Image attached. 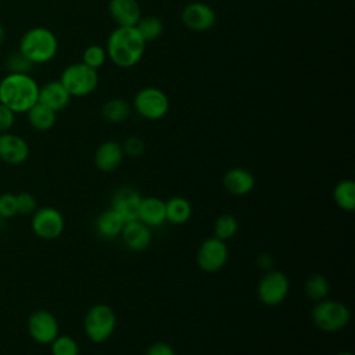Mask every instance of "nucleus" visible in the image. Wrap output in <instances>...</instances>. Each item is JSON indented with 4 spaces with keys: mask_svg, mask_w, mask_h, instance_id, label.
I'll use <instances>...</instances> for the list:
<instances>
[{
    "mask_svg": "<svg viewBox=\"0 0 355 355\" xmlns=\"http://www.w3.org/2000/svg\"><path fill=\"white\" fill-rule=\"evenodd\" d=\"M107 57L119 68L139 64L146 51V42L135 26H116L107 39Z\"/></svg>",
    "mask_w": 355,
    "mask_h": 355,
    "instance_id": "obj_1",
    "label": "nucleus"
},
{
    "mask_svg": "<svg viewBox=\"0 0 355 355\" xmlns=\"http://www.w3.org/2000/svg\"><path fill=\"white\" fill-rule=\"evenodd\" d=\"M39 85L29 73L8 72L0 80V103L15 115L26 111L37 103Z\"/></svg>",
    "mask_w": 355,
    "mask_h": 355,
    "instance_id": "obj_2",
    "label": "nucleus"
},
{
    "mask_svg": "<svg viewBox=\"0 0 355 355\" xmlns=\"http://www.w3.org/2000/svg\"><path fill=\"white\" fill-rule=\"evenodd\" d=\"M58 50L55 35L43 26L28 29L21 40L18 51L32 64H46L51 61Z\"/></svg>",
    "mask_w": 355,
    "mask_h": 355,
    "instance_id": "obj_3",
    "label": "nucleus"
},
{
    "mask_svg": "<svg viewBox=\"0 0 355 355\" xmlns=\"http://www.w3.org/2000/svg\"><path fill=\"white\" fill-rule=\"evenodd\" d=\"M312 320L315 326L326 333L343 330L351 319L349 309L336 300H320L312 308Z\"/></svg>",
    "mask_w": 355,
    "mask_h": 355,
    "instance_id": "obj_4",
    "label": "nucleus"
},
{
    "mask_svg": "<svg viewBox=\"0 0 355 355\" xmlns=\"http://www.w3.org/2000/svg\"><path fill=\"white\" fill-rule=\"evenodd\" d=\"M60 82L71 97H85L93 93L98 85L97 69L83 62L69 64L60 76Z\"/></svg>",
    "mask_w": 355,
    "mask_h": 355,
    "instance_id": "obj_5",
    "label": "nucleus"
},
{
    "mask_svg": "<svg viewBox=\"0 0 355 355\" xmlns=\"http://www.w3.org/2000/svg\"><path fill=\"white\" fill-rule=\"evenodd\" d=\"M115 326V312L105 304H96L89 308L83 319L85 333L93 343L107 341L112 336Z\"/></svg>",
    "mask_w": 355,
    "mask_h": 355,
    "instance_id": "obj_6",
    "label": "nucleus"
},
{
    "mask_svg": "<svg viewBox=\"0 0 355 355\" xmlns=\"http://www.w3.org/2000/svg\"><path fill=\"white\" fill-rule=\"evenodd\" d=\"M133 108L141 118L157 121L166 115L169 110V98L158 87H143L133 98Z\"/></svg>",
    "mask_w": 355,
    "mask_h": 355,
    "instance_id": "obj_7",
    "label": "nucleus"
},
{
    "mask_svg": "<svg viewBox=\"0 0 355 355\" xmlns=\"http://www.w3.org/2000/svg\"><path fill=\"white\" fill-rule=\"evenodd\" d=\"M288 290L290 282L283 272L268 270L263 273L258 283L257 294L263 305L276 306L286 300Z\"/></svg>",
    "mask_w": 355,
    "mask_h": 355,
    "instance_id": "obj_8",
    "label": "nucleus"
},
{
    "mask_svg": "<svg viewBox=\"0 0 355 355\" xmlns=\"http://www.w3.org/2000/svg\"><path fill=\"white\" fill-rule=\"evenodd\" d=\"M33 233L43 240H54L61 236L64 232V216L62 214L53 207L37 208L32 214L31 222Z\"/></svg>",
    "mask_w": 355,
    "mask_h": 355,
    "instance_id": "obj_9",
    "label": "nucleus"
},
{
    "mask_svg": "<svg viewBox=\"0 0 355 355\" xmlns=\"http://www.w3.org/2000/svg\"><path fill=\"white\" fill-rule=\"evenodd\" d=\"M229 251L226 241L218 237L205 239L197 251V263L204 272H218L227 261Z\"/></svg>",
    "mask_w": 355,
    "mask_h": 355,
    "instance_id": "obj_10",
    "label": "nucleus"
},
{
    "mask_svg": "<svg viewBox=\"0 0 355 355\" xmlns=\"http://www.w3.org/2000/svg\"><path fill=\"white\" fill-rule=\"evenodd\" d=\"M58 331V322L51 312L46 309H37L31 313L28 319V333L31 338L37 344H51L53 340L60 334Z\"/></svg>",
    "mask_w": 355,
    "mask_h": 355,
    "instance_id": "obj_11",
    "label": "nucleus"
},
{
    "mask_svg": "<svg viewBox=\"0 0 355 355\" xmlns=\"http://www.w3.org/2000/svg\"><path fill=\"white\" fill-rule=\"evenodd\" d=\"M182 22L194 32H205L216 22L215 10L202 1H191L182 10Z\"/></svg>",
    "mask_w": 355,
    "mask_h": 355,
    "instance_id": "obj_12",
    "label": "nucleus"
},
{
    "mask_svg": "<svg viewBox=\"0 0 355 355\" xmlns=\"http://www.w3.org/2000/svg\"><path fill=\"white\" fill-rule=\"evenodd\" d=\"M29 146L26 140L15 133H0V159L10 165H19L28 159Z\"/></svg>",
    "mask_w": 355,
    "mask_h": 355,
    "instance_id": "obj_13",
    "label": "nucleus"
},
{
    "mask_svg": "<svg viewBox=\"0 0 355 355\" xmlns=\"http://www.w3.org/2000/svg\"><path fill=\"white\" fill-rule=\"evenodd\" d=\"M141 198L143 197L137 190L132 187H121L112 196L111 208L115 209L125 222L136 220Z\"/></svg>",
    "mask_w": 355,
    "mask_h": 355,
    "instance_id": "obj_14",
    "label": "nucleus"
},
{
    "mask_svg": "<svg viewBox=\"0 0 355 355\" xmlns=\"http://www.w3.org/2000/svg\"><path fill=\"white\" fill-rule=\"evenodd\" d=\"M108 12L116 26H136L141 18L137 0H110Z\"/></svg>",
    "mask_w": 355,
    "mask_h": 355,
    "instance_id": "obj_15",
    "label": "nucleus"
},
{
    "mask_svg": "<svg viewBox=\"0 0 355 355\" xmlns=\"http://www.w3.org/2000/svg\"><path fill=\"white\" fill-rule=\"evenodd\" d=\"M121 237L126 248H129L130 251H143L151 243V230L139 219L129 220L125 222Z\"/></svg>",
    "mask_w": 355,
    "mask_h": 355,
    "instance_id": "obj_16",
    "label": "nucleus"
},
{
    "mask_svg": "<svg viewBox=\"0 0 355 355\" xmlns=\"http://www.w3.org/2000/svg\"><path fill=\"white\" fill-rule=\"evenodd\" d=\"M123 157L125 154L122 146L114 140H108L96 148L94 165L97 166V169L103 172H112L116 168H119V165L123 161Z\"/></svg>",
    "mask_w": 355,
    "mask_h": 355,
    "instance_id": "obj_17",
    "label": "nucleus"
},
{
    "mask_svg": "<svg viewBox=\"0 0 355 355\" xmlns=\"http://www.w3.org/2000/svg\"><path fill=\"white\" fill-rule=\"evenodd\" d=\"M222 184L229 194L240 197L252 191L255 186V178L250 171L244 168H232L223 175Z\"/></svg>",
    "mask_w": 355,
    "mask_h": 355,
    "instance_id": "obj_18",
    "label": "nucleus"
},
{
    "mask_svg": "<svg viewBox=\"0 0 355 355\" xmlns=\"http://www.w3.org/2000/svg\"><path fill=\"white\" fill-rule=\"evenodd\" d=\"M71 96L60 80H51L39 87L37 101L58 112L69 104Z\"/></svg>",
    "mask_w": 355,
    "mask_h": 355,
    "instance_id": "obj_19",
    "label": "nucleus"
},
{
    "mask_svg": "<svg viewBox=\"0 0 355 355\" xmlns=\"http://www.w3.org/2000/svg\"><path fill=\"white\" fill-rule=\"evenodd\" d=\"M137 219L147 225L148 227L161 226L166 222V211H165V201L157 197H143Z\"/></svg>",
    "mask_w": 355,
    "mask_h": 355,
    "instance_id": "obj_20",
    "label": "nucleus"
},
{
    "mask_svg": "<svg viewBox=\"0 0 355 355\" xmlns=\"http://www.w3.org/2000/svg\"><path fill=\"white\" fill-rule=\"evenodd\" d=\"M125 220L122 216L112 208L103 211L94 222L96 233L104 240H114L121 236Z\"/></svg>",
    "mask_w": 355,
    "mask_h": 355,
    "instance_id": "obj_21",
    "label": "nucleus"
},
{
    "mask_svg": "<svg viewBox=\"0 0 355 355\" xmlns=\"http://www.w3.org/2000/svg\"><path fill=\"white\" fill-rule=\"evenodd\" d=\"M26 116L29 125L39 132L50 130L57 121V112L39 101L26 111Z\"/></svg>",
    "mask_w": 355,
    "mask_h": 355,
    "instance_id": "obj_22",
    "label": "nucleus"
},
{
    "mask_svg": "<svg viewBox=\"0 0 355 355\" xmlns=\"http://www.w3.org/2000/svg\"><path fill=\"white\" fill-rule=\"evenodd\" d=\"M165 211H166V222L173 225L186 223L190 219L193 212L190 201L180 196L169 198L165 202Z\"/></svg>",
    "mask_w": 355,
    "mask_h": 355,
    "instance_id": "obj_23",
    "label": "nucleus"
},
{
    "mask_svg": "<svg viewBox=\"0 0 355 355\" xmlns=\"http://www.w3.org/2000/svg\"><path fill=\"white\" fill-rule=\"evenodd\" d=\"M130 105L123 98H110L101 107V116L110 123H122L130 115Z\"/></svg>",
    "mask_w": 355,
    "mask_h": 355,
    "instance_id": "obj_24",
    "label": "nucleus"
},
{
    "mask_svg": "<svg viewBox=\"0 0 355 355\" xmlns=\"http://www.w3.org/2000/svg\"><path fill=\"white\" fill-rule=\"evenodd\" d=\"M333 200L343 211L352 212L355 209V182L352 179L338 182L333 190Z\"/></svg>",
    "mask_w": 355,
    "mask_h": 355,
    "instance_id": "obj_25",
    "label": "nucleus"
},
{
    "mask_svg": "<svg viewBox=\"0 0 355 355\" xmlns=\"http://www.w3.org/2000/svg\"><path fill=\"white\" fill-rule=\"evenodd\" d=\"M304 291L306 298L312 301H320L324 300L330 293V283L329 280L322 275H312L305 280Z\"/></svg>",
    "mask_w": 355,
    "mask_h": 355,
    "instance_id": "obj_26",
    "label": "nucleus"
},
{
    "mask_svg": "<svg viewBox=\"0 0 355 355\" xmlns=\"http://www.w3.org/2000/svg\"><path fill=\"white\" fill-rule=\"evenodd\" d=\"M137 29V32L140 33V36L143 37L144 42H150V40H155L158 39L162 32H164V24L162 21L155 17V15H147V17H141L139 19V22L135 26Z\"/></svg>",
    "mask_w": 355,
    "mask_h": 355,
    "instance_id": "obj_27",
    "label": "nucleus"
},
{
    "mask_svg": "<svg viewBox=\"0 0 355 355\" xmlns=\"http://www.w3.org/2000/svg\"><path fill=\"white\" fill-rule=\"evenodd\" d=\"M239 230V222L237 219L230 214H222L216 218L214 225V234L215 237L226 241L232 239Z\"/></svg>",
    "mask_w": 355,
    "mask_h": 355,
    "instance_id": "obj_28",
    "label": "nucleus"
},
{
    "mask_svg": "<svg viewBox=\"0 0 355 355\" xmlns=\"http://www.w3.org/2000/svg\"><path fill=\"white\" fill-rule=\"evenodd\" d=\"M51 345V355H78L79 345L71 336H57Z\"/></svg>",
    "mask_w": 355,
    "mask_h": 355,
    "instance_id": "obj_29",
    "label": "nucleus"
},
{
    "mask_svg": "<svg viewBox=\"0 0 355 355\" xmlns=\"http://www.w3.org/2000/svg\"><path fill=\"white\" fill-rule=\"evenodd\" d=\"M105 60H107V51L98 44L87 46L82 54V62L94 69L101 68Z\"/></svg>",
    "mask_w": 355,
    "mask_h": 355,
    "instance_id": "obj_30",
    "label": "nucleus"
},
{
    "mask_svg": "<svg viewBox=\"0 0 355 355\" xmlns=\"http://www.w3.org/2000/svg\"><path fill=\"white\" fill-rule=\"evenodd\" d=\"M15 200H17V214L31 215L37 209L36 198L31 193H26V191L18 193L15 194Z\"/></svg>",
    "mask_w": 355,
    "mask_h": 355,
    "instance_id": "obj_31",
    "label": "nucleus"
},
{
    "mask_svg": "<svg viewBox=\"0 0 355 355\" xmlns=\"http://www.w3.org/2000/svg\"><path fill=\"white\" fill-rule=\"evenodd\" d=\"M32 62H29L19 51L17 54H12L8 60H7V67L10 72L14 73H29L31 68H32Z\"/></svg>",
    "mask_w": 355,
    "mask_h": 355,
    "instance_id": "obj_32",
    "label": "nucleus"
},
{
    "mask_svg": "<svg viewBox=\"0 0 355 355\" xmlns=\"http://www.w3.org/2000/svg\"><path fill=\"white\" fill-rule=\"evenodd\" d=\"M17 215L15 194L4 193L0 196V218L10 219Z\"/></svg>",
    "mask_w": 355,
    "mask_h": 355,
    "instance_id": "obj_33",
    "label": "nucleus"
},
{
    "mask_svg": "<svg viewBox=\"0 0 355 355\" xmlns=\"http://www.w3.org/2000/svg\"><path fill=\"white\" fill-rule=\"evenodd\" d=\"M144 141L139 136H130L122 144L123 154L129 157H140L144 153Z\"/></svg>",
    "mask_w": 355,
    "mask_h": 355,
    "instance_id": "obj_34",
    "label": "nucleus"
},
{
    "mask_svg": "<svg viewBox=\"0 0 355 355\" xmlns=\"http://www.w3.org/2000/svg\"><path fill=\"white\" fill-rule=\"evenodd\" d=\"M14 122H15V114L8 107L0 103V133L10 132Z\"/></svg>",
    "mask_w": 355,
    "mask_h": 355,
    "instance_id": "obj_35",
    "label": "nucleus"
},
{
    "mask_svg": "<svg viewBox=\"0 0 355 355\" xmlns=\"http://www.w3.org/2000/svg\"><path fill=\"white\" fill-rule=\"evenodd\" d=\"M146 355H176L173 348L166 344V343H162V341H158V343H154L151 344L147 351H146Z\"/></svg>",
    "mask_w": 355,
    "mask_h": 355,
    "instance_id": "obj_36",
    "label": "nucleus"
},
{
    "mask_svg": "<svg viewBox=\"0 0 355 355\" xmlns=\"http://www.w3.org/2000/svg\"><path fill=\"white\" fill-rule=\"evenodd\" d=\"M257 263H258L259 268L269 270V268H270V265H272V259H270V257H269L268 254H262V255L258 258Z\"/></svg>",
    "mask_w": 355,
    "mask_h": 355,
    "instance_id": "obj_37",
    "label": "nucleus"
},
{
    "mask_svg": "<svg viewBox=\"0 0 355 355\" xmlns=\"http://www.w3.org/2000/svg\"><path fill=\"white\" fill-rule=\"evenodd\" d=\"M4 39H6V31H4V26L0 24V46L4 43Z\"/></svg>",
    "mask_w": 355,
    "mask_h": 355,
    "instance_id": "obj_38",
    "label": "nucleus"
},
{
    "mask_svg": "<svg viewBox=\"0 0 355 355\" xmlns=\"http://www.w3.org/2000/svg\"><path fill=\"white\" fill-rule=\"evenodd\" d=\"M334 355H352V354H351V352H345V351H344V352H337V354H334Z\"/></svg>",
    "mask_w": 355,
    "mask_h": 355,
    "instance_id": "obj_39",
    "label": "nucleus"
}]
</instances>
